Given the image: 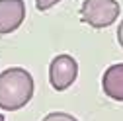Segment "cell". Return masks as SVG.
<instances>
[{
	"mask_svg": "<svg viewBox=\"0 0 123 121\" xmlns=\"http://www.w3.org/2000/svg\"><path fill=\"white\" fill-rule=\"evenodd\" d=\"M33 76L22 67H10L0 72V109L18 111L33 98Z\"/></svg>",
	"mask_w": 123,
	"mask_h": 121,
	"instance_id": "obj_1",
	"label": "cell"
},
{
	"mask_svg": "<svg viewBox=\"0 0 123 121\" xmlns=\"http://www.w3.org/2000/svg\"><path fill=\"white\" fill-rule=\"evenodd\" d=\"M121 6L117 0H84L80 6V20L90 27H110L119 18Z\"/></svg>",
	"mask_w": 123,
	"mask_h": 121,
	"instance_id": "obj_2",
	"label": "cell"
},
{
	"mask_svg": "<svg viewBox=\"0 0 123 121\" xmlns=\"http://www.w3.org/2000/svg\"><path fill=\"white\" fill-rule=\"evenodd\" d=\"M78 76V63L70 55H57L49 65V82L53 90L63 92L70 88Z\"/></svg>",
	"mask_w": 123,
	"mask_h": 121,
	"instance_id": "obj_3",
	"label": "cell"
},
{
	"mask_svg": "<svg viewBox=\"0 0 123 121\" xmlns=\"http://www.w3.org/2000/svg\"><path fill=\"white\" fill-rule=\"evenodd\" d=\"M25 2L24 0H0V35H8L24 24Z\"/></svg>",
	"mask_w": 123,
	"mask_h": 121,
	"instance_id": "obj_4",
	"label": "cell"
},
{
	"mask_svg": "<svg viewBox=\"0 0 123 121\" xmlns=\"http://www.w3.org/2000/svg\"><path fill=\"white\" fill-rule=\"evenodd\" d=\"M102 90L113 102H123V63L107 67L102 76Z\"/></svg>",
	"mask_w": 123,
	"mask_h": 121,
	"instance_id": "obj_5",
	"label": "cell"
},
{
	"mask_svg": "<svg viewBox=\"0 0 123 121\" xmlns=\"http://www.w3.org/2000/svg\"><path fill=\"white\" fill-rule=\"evenodd\" d=\"M41 121H78L76 117H72L70 113H65V111H51L47 113Z\"/></svg>",
	"mask_w": 123,
	"mask_h": 121,
	"instance_id": "obj_6",
	"label": "cell"
},
{
	"mask_svg": "<svg viewBox=\"0 0 123 121\" xmlns=\"http://www.w3.org/2000/svg\"><path fill=\"white\" fill-rule=\"evenodd\" d=\"M57 2H61V0H35V8H37L39 12H45V10L53 8Z\"/></svg>",
	"mask_w": 123,
	"mask_h": 121,
	"instance_id": "obj_7",
	"label": "cell"
},
{
	"mask_svg": "<svg viewBox=\"0 0 123 121\" xmlns=\"http://www.w3.org/2000/svg\"><path fill=\"white\" fill-rule=\"evenodd\" d=\"M117 43H119V47L123 49V20H121V24L117 27Z\"/></svg>",
	"mask_w": 123,
	"mask_h": 121,
	"instance_id": "obj_8",
	"label": "cell"
},
{
	"mask_svg": "<svg viewBox=\"0 0 123 121\" xmlns=\"http://www.w3.org/2000/svg\"><path fill=\"white\" fill-rule=\"evenodd\" d=\"M0 121H4V115H2V113H0Z\"/></svg>",
	"mask_w": 123,
	"mask_h": 121,
	"instance_id": "obj_9",
	"label": "cell"
}]
</instances>
